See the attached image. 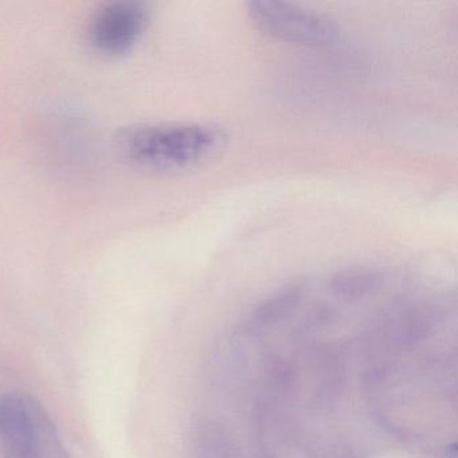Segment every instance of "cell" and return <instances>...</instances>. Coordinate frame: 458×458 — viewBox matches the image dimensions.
<instances>
[{
  "label": "cell",
  "instance_id": "cell-1",
  "mask_svg": "<svg viewBox=\"0 0 458 458\" xmlns=\"http://www.w3.org/2000/svg\"><path fill=\"white\" fill-rule=\"evenodd\" d=\"M224 128L203 123H159L122 131L117 146L127 162L154 173H184L216 162L226 151Z\"/></svg>",
  "mask_w": 458,
  "mask_h": 458
},
{
  "label": "cell",
  "instance_id": "cell-2",
  "mask_svg": "<svg viewBox=\"0 0 458 458\" xmlns=\"http://www.w3.org/2000/svg\"><path fill=\"white\" fill-rule=\"evenodd\" d=\"M0 441L6 458H68L44 407L28 395L0 398Z\"/></svg>",
  "mask_w": 458,
  "mask_h": 458
},
{
  "label": "cell",
  "instance_id": "cell-3",
  "mask_svg": "<svg viewBox=\"0 0 458 458\" xmlns=\"http://www.w3.org/2000/svg\"><path fill=\"white\" fill-rule=\"evenodd\" d=\"M254 25L273 38L305 47H326L339 41L340 29L326 15L293 4L254 0L248 6Z\"/></svg>",
  "mask_w": 458,
  "mask_h": 458
},
{
  "label": "cell",
  "instance_id": "cell-4",
  "mask_svg": "<svg viewBox=\"0 0 458 458\" xmlns=\"http://www.w3.org/2000/svg\"><path fill=\"white\" fill-rule=\"evenodd\" d=\"M147 25L148 12L143 4L131 0L112 2L90 18L88 41L101 55H124L138 44Z\"/></svg>",
  "mask_w": 458,
  "mask_h": 458
},
{
  "label": "cell",
  "instance_id": "cell-5",
  "mask_svg": "<svg viewBox=\"0 0 458 458\" xmlns=\"http://www.w3.org/2000/svg\"><path fill=\"white\" fill-rule=\"evenodd\" d=\"M194 458H243L232 431L221 422L203 418L195 426Z\"/></svg>",
  "mask_w": 458,
  "mask_h": 458
},
{
  "label": "cell",
  "instance_id": "cell-6",
  "mask_svg": "<svg viewBox=\"0 0 458 458\" xmlns=\"http://www.w3.org/2000/svg\"><path fill=\"white\" fill-rule=\"evenodd\" d=\"M304 297V285L292 283L273 292L251 310L249 324L256 328H265L280 323L288 318L301 302Z\"/></svg>",
  "mask_w": 458,
  "mask_h": 458
},
{
  "label": "cell",
  "instance_id": "cell-7",
  "mask_svg": "<svg viewBox=\"0 0 458 458\" xmlns=\"http://www.w3.org/2000/svg\"><path fill=\"white\" fill-rule=\"evenodd\" d=\"M382 284L383 276L379 270L352 267L335 273L329 280L328 288L339 299L355 301L374 294Z\"/></svg>",
  "mask_w": 458,
  "mask_h": 458
}]
</instances>
